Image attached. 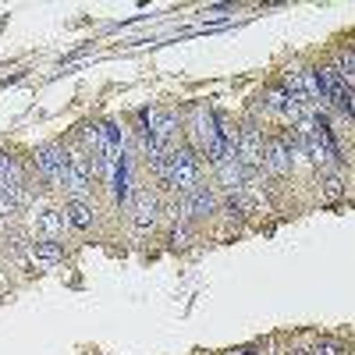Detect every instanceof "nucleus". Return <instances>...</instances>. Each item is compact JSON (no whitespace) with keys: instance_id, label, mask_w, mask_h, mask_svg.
Returning <instances> with one entry per match:
<instances>
[{"instance_id":"f257e3e1","label":"nucleus","mask_w":355,"mask_h":355,"mask_svg":"<svg viewBox=\"0 0 355 355\" xmlns=\"http://www.w3.org/2000/svg\"><path fill=\"white\" fill-rule=\"evenodd\" d=\"M167 182H171V189H178L182 196L192 192V189H199V167H196V153L189 150V146H182V150H171Z\"/></svg>"},{"instance_id":"f03ea898","label":"nucleus","mask_w":355,"mask_h":355,"mask_svg":"<svg viewBox=\"0 0 355 355\" xmlns=\"http://www.w3.org/2000/svg\"><path fill=\"white\" fill-rule=\"evenodd\" d=\"M68 164H71V153L64 150V146H43V150H36V171L50 185H64Z\"/></svg>"},{"instance_id":"7ed1b4c3","label":"nucleus","mask_w":355,"mask_h":355,"mask_svg":"<svg viewBox=\"0 0 355 355\" xmlns=\"http://www.w3.org/2000/svg\"><path fill=\"white\" fill-rule=\"evenodd\" d=\"M89 182H93V171H89V160H85V153H71L68 178H64V192L71 196V202H85L89 189H93Z\"/></svg>"},{"instance_id":"20e7f679","label":"nucleus","mask_w":355,"mask_h":355,"mask_svg":"<svg viewBox=\"0 0 355 355\" xmlns=\"http://www.w3.org/2000/svg\"><path fill=\"white\" fill-rule=\"evenodd\" d=\"M234 157H239V164L242 167H259L263 164V135H259V128H245V132H239V146H234Z\"/></svg>"},{"instance_id":"39448f33","label":"nucleus","mask_w":355,"mask_h":355,"mask_svg":"<svg viewBox=\"0 0 355 355\" xmlns=\"http://www.w3.org/2000/svg\"><path fill=\"white\" fill-rule=\"evenodd\" d=\"M263 167L270 174H288L295 164H291V150H288V139H274L263 146Z\"/></svg>"},{"instance_id":"423d86ee","label":"nucleus","mask_w":355,"mask_h":355,"mask_svg":"<svg viewBox=\"0 0 355 355\" xmlns=\"http://www.w3.org/2000/svg\"><path fill=\"white\" fill-rule=\"evenodd\" d=\"M214 206H217L214 192L206 189V185H199V189H192V192H185V196H182L178 210H182V217H199V214H210Z\"/></svg>"},{"instance_id":"0eeeda50","label":"nucleus","mask_w":355,"mask_h":355,"mask_svg":"<svg viewBox=\"0 0 355 355\" xmlns=\"http://www.w3.org/2000/svg\"><path fill=\"white\" fill-rule=\"evenodd\" d=\"M157 214H160L157 196H153L150 189H142V192L135 196V227H139V231H150V227L157 224Z\"/></svg>"},{"instance_id":"6e6552de","label":"nucleus","mask_w":355,"mask_h":355,"mask_svg":"<svg viewBox=\"0 0 355 355\" xmlns=\"http://www.w3.org/2000/svg\"><path fill=\"white\" fill-rule=\"evenodd\" d=\"M217 174H220V185L224 189H231V192H239L242 185H245V167L239 164V157H227L224 164H217Z\"/></svg>"},{"instance_id":"1a4fd4ad","label":"nucleus","mask_w":355,"mask_h":355,"mask_svg":"<svg viewBox=\"0 0 355 355\" xmlns=\"http://www.w3.org/2000/svg\"><path fill=\"white\" fill-rule=\"evenodd\" d=\"M64 214H68V220H71L78 231H85L89 224H93V210H89L85 202H68V210H64Z\"/></svg>"},{"instance_id":"9d476101","label":"nucleus","mask_w":355,"mask_h":355,"mask_svg":"<svg viewBox=\"0 0 355 355\" xmlns=\"http://www.w3.org/2000/svg\"><path fill=\"white\" fill-rule=\"evenodd\" d=\"M33 256L43 259V263H61V259H64V249L46 239V242H36V245H33Z\"/></svg>"},{"instance_id":"9b49d317","label":"nucleus","mask_w":355,"mask_h":355,"mask_svg":"<svg viewBox=\"0 0 355 355\" xmlns=\"http://www.w3.org/2000/svg\"><path fill=\"white\" fill-rule=\"evenodd\" d=\"M64 227V214H57V210H46L43 217H40V231L46 234V239H53L57 231Z\"/></svg>"},{"instance_id":"f8f14e48","label":"nucleus","mask_w":355,"mask_h":355,"mask_svg":"<svg viewBox=\"0 0 355 355\" xmlns=\"http://www.w3.org/2000/svg\"><path fill=\"white\" fill-rule=\"evenodd\" d=\"M323 196H327L331 202L345 196V182H341V178H338V174H331V178H323Z\"/></svg>"},{"instance_id":"ddd939ff","label":"nucleus","mask_w":355,"mask_h":355,"mask_svg":"<svg viewBox=\"0 0 355 355\" xmlns=\"http://www.w3.org/2000/svg\"><path fill=\"white\" fill-rule=\"evenodd\" d=\"M309 355H341V341H331V338H323V341H316V348H313Z\"/></svg>"},{"instance_id":"4468645a","label":"nucleus","mask_w":355,"mask_h":355,"mask_svg":"<svg viewBox=\"0 0 355 355\" xmlns=\"http://www.w3.org/2000/svg\"><path fill=\"white\" fill-rule=\"evenodd\" d=\"M185 239H189L185 227H174V231H171V242H174V245H185Z\"/></svg>"},{"instance_id":"2eb2a0df","label":"nucleus","mask_w":355,"mask_h":355,"mask_svg":"<svg viewBox=\"0 0 355 355\" xmlns=\"http://www.w3.org/2000/svg\"><path fill=\"white\" fill-rule=\"evenodd\" d=\"M234 355H252V352H234Z\"/></svg>"}]
</instances>
